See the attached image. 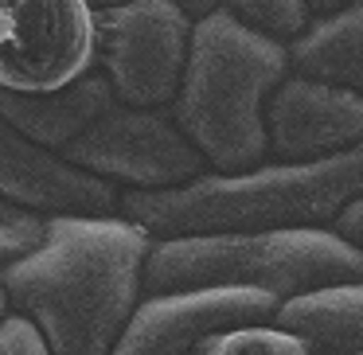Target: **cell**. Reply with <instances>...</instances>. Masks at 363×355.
<instances>
[{
	"label": "cell",
	"mask_w": 363,
	"mask_h": 355,
	"mask_svg": "<svg viewBox=\"0 0 363 355\" xmlns=\"http://www.w3.org/2000/svg\"><path fill=\"white\" fill-rule=\"evenodd\" d=\"M149 250L152 238L125 215H51L40 246L0 269V289L51 355H110L141 305Z\"/></svg>",
	"instance_id": "obj_1"
},
{
	"label": "cell",
	"mask_w": 363,
	"mask_h": 355,
	"mask_svg": "<svg viewBox=\"0 0 363 355\" xmlns=\"http://www.w3.org/2000/svg\"><path fill=\"white\" fill-rule=\"evenodd\" d=\"M355 199H363V145L313 164H258L235 176L207 172L168 191H125L118 215L149 238L258 235L332 227Z\"/></svg>",
	"instance_id": "obj_2"
},
{
	"label": "cell",
	"mask_w": 363,
	"mask_h": 355,
	"mask_svg": "<svg viewBox=\"0 0 363 355\" xmlns=\"http://www.w3.org/2000/svg\"><path fill=\"white\" fill-rule=\"evenodd\" d=\"M285 74L281 43L207 12L191 24L188 63L168 113L207 168L219 176L250 172L266 160V102Z\"/></svg>",
	"instance_id": "obj_3"
},
{
	"label": "cell",
	"mask_w": 363,
	"mask_h": 355,
	"mask_svg": "<svg viewBox=\"0 0 363 355\" xmlns=\"http://www.w3.org/2000/svg\"><path fill=\"white\" fill-rule=\"evenodd\" d=\"M340 281H363V254L324 227L258 230V235L152 238L141 289H254L277 305L297 293Z\"/></svg>",
	"instance_id": "obj_4"
},
{
	"label": "cell",
	"mask_w": 363,
	"mask_h": 355,
	"mask_svg": "<svg viewBox=\"0 0 363 355\" xmlns=\"http://www.w3.org/2000/svg\"><path fill=\"white\" fill-rule=\"evenodd\" d=\"M191 24L172 0H129L94 12V71L133 110H168L188 63Z\"/></svg>",
	"instance_id": "obj_5"
},
{
	"label": "cell",
	"mask_w": 363,
	"mask_h": 355,
	"mask_svg": "<svg viewBox=\"0 0 363 355\" xmlns=\"http://www.w3.org/2000/svg\"><path fill=\"white\" fill-rule=\"evenodd\" d=\"M59 160L106 184L133 191H168L207 176V160L188 145L168 110H133L113 102Z\"/></svg>",
	"instance_id": "obj_6"
},
{
	"label": "cell",
	"mask_w": 363,
	"mask_h": 355,
	"mask_svg": "<svg viewBox=\"0 0 363 355\" xmlns=\"http://www.w3.org/2000/svg\"><path fill=\"white\" fill-rule=\"evenodd\" d=\"M94 71L86 0H0V90L48 94Z\"/></svg>",
	"instance_id": "obj_7"
},
{
	"label": "cell",
	"mask_w": 363,
	"mask_h": 355,
	"mask_svg": "<svg viewBox=\"0 0 363 355\" xmlns=\"http://www.w3.org/2000/svg\"><path fill=\"white\" fill-rule=\"evenodd\" d=\"M277 300L254 289H184L141 297L110 355H199L238 328L274 324Z\"/></svg>",
	"instance_id": "obj_8"
},
{
	"label": "cell",
	"mask_w": 363,
	"mask_h": 355,
	"mask_svg": "<svg viewBox=\"0 0 363 355\" xmlns=\"http://www.w3.org/2000/svg\"><path fill=\"white\" fill-rule=\"evenodd\" d=\"M363 145V98L320 79L285 74L266 102V157L313 164Z\"/></svg>",
	"instance_id": "obj_9"
},
{
	"label": "cell",
	"mask_w": 363,
	"mask_h": 355,
	"mask_svg": "<svg viewBox=\"0 0 363 355\" xmlns=\"http://www.w3.org/2000/svg\"><path fill=\"white\" fill-rule=\"evenodd\" d=\"M0 199L43 215H86L106 219L121 211V191L106 180L71 168L55 152L20 137L0 118Z\"/></svg>",
	"instance_id": "obj_10"
},
{
	"label": "cell",
	"mask_w": 363,
	"mask_h": 355,
	"mask_svg": "<svg viewBox=\"0 0 363 355\" xmlns=\"http://www.w3.org/2000/svg\"><path fill=\"white\" fill-rule=\"evenodd\" d=\"M118 102L110 82L98 71L67 82L48 94H9L0 90V118L9 121L20 137L48 152H63L74 137H82L110 106Z\"/></svg>",
	"instance_id": "obj_11"
},
{
	"label": "cell",
	"mask_w": 363,
	"mask_h": 355,
	"mask_svg": "<svg viewBox=\"0 0 363 355\" xmlns=\"http://www.w3.org/2000/svg\"><path fill=\"white\" fill-rule=\"evenodd\" d=\"M274 328L293 336L305 355H363V281H340L281 300Z\"/></svg>",
	"instance_id": "obj_12"
},
{
	"label": "cell",
	"mask_w": 363,
	"mask_h": 355,
	"mask_svg": "<svg viewBox=\"0 0 363 355\" xmlns=\"http://www.w3.org/2000/svg\"><path fill=\"white\" fill-rule=\"evenodd\" d=\"M285 59L289 74L332 82L363 98V4L355 0L332 16H316L305 35L285 47Z\"/></svg>",
	"instance_id": "obj_13"
},
{
	"label": "cell",
	"mask_w": 363,
	"mask_h": 355,
	"mask_svg": "<svg viewBox=\"0 0 363 355\" xmlns=\"http://www.w3.org/2000/svg\"><path fill=\"white\" fill-rule=\"evenodd\" d=\"M215 12H223L227 20H235L238 28H246L250 35H262L269 43L289 47L297 35H305V28L313 24L305 0H219Z\"/></svg>",
	"instance_id": "obj_14"
},
{
	"label": "cell",
	"mask_w": 363,
	"mask_h": 355,
	"mask_svg": "<svg viewBox=\"0 0 363 355\" xmlns=\"http://www.w3.org/2000/svg\"><path fill=\"white\" fill-rule=\"evenodd\" d=\"M199 355H305V347L274 324H258V328H238L211 339Z\"/></svg>",
	"instance_id": "obj_15"
},
{
	"label": "cell",
	"mask_w": 363,
	"mask_h": 355,
	"mask_svg": "<svg viewBox=\"0 0 363 355\" xmlns=\"http://www.w3.org/2000/svg\"><path fill=\"white\" fill-rule=\"evenodd\" d=\"M43 215L28 211V207L4 203L0 199V269L20 261L28 250H35L43 238Z\"/></svg>",
	"instance_id": "obj_16"
},
{
	"label": "cell",
	"mask_w": 363,
	"mask_h": 355,
	"mask_svg": "<svg viewBox=\"0 0 363 355\" xmlns=\"http://www.w3.org/2000/svg\"><path fill=\"white\" fill-rule=\"evenodd\" d=\"M0 355H51V347L32 320H24L20 312H9L0 320Z\"/></svg>",
	"instance_id": "obj_17"
},
{
	"label": "cell",
	"mask_w": 363,
	"mask_h": 355,
	"mask_svg": "<svg viewBox=\"0 0 363 355\" xmlns=\"http://www.w3.org/2000/svg\"><path fill=\"white\" fill-rule=\"evenodd\" d=\"M332 235H340L347 246H355V250L363 254V199L347 203L344 211L336 215V222H332Z\"/></svg>",
	"instance_id": "obj_18"
},
{
	"label": "cell",
	"mask_w": 363,
	"mask_h": 355,
	"mask_svg": "<svg viewBox=\"0 0 363 355\" xmlns=\"http://www.w3.org/2000/svg\"><path fill=\"white\" fill-rule=\"evenodd\" d=\"M172 4H176V9H180L188 20H203L207 12H215V4H219V0H172Z\"/></svg>",
	"instance_id": "obj_19"
},
{
	"label": "cell",
	"mask_w": 363,
	"mask_h": 355,
	"mask_svg": "<svg viewBox=\"0 0 363 355\" xmlns=\"http://www.w3.org/2000/svg\"><path fill=\"white\" fill-rule=\"evenodd\" d=\"M347 4H355V0H305V9H308V16H332V12H340V9H347Z\"/></svg>",
	"instance_id": "obj_20"
},
{
	"label": "cell",
	"mask_w": 363,
	"mask_h": 355,
	"mask_svg": "<svg viewBox=\"0 0 363 355\" xmlns=\"http://www.w3.org/2000/svg\"><path fill=\"white\" fill-rule=\"evenodd\" d=\"M94 12H102V9H118V4H129V0H86Z\"/></svg>",
	"instance_id": "obj_21"
},
{
	"label": "cell",
	"mask_w": 363,
	"mask_h": 355,
	"mask_svg": "<svg viewBox=\"0 0 363 355\" xmlns=\"http://www.w3.org/2000/svg\"><path fill=\"white\" fill-rule=\"evenodd\" d=\"M9 316V300H4V289H0V320Z\"/></svg>",
	"instance_id": "obj_22"
},
{
	"label": "cell",
	"mask_w": 363,
	"mask_h": 355,
	"mask_svg": "<svg viewBox=\"0 0 363 355\" xmlns=\"http://www.w3.org/2000/svg\"><path fill=\"white\" fill-rule=\"evenodd\" d=\"M359 4H363V0H359Z\"/></svg>",
	"instance_id": "obj_23"
}]
</instances>
